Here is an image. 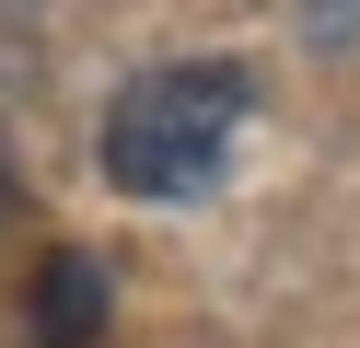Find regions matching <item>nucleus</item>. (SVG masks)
<instances>
[{
  "mask_svg": "<svg viewBox=\"0 0 360 348\" xmlns=\"http://www.w3.org/2000/svg\"><path fill=\"white\" fill-rule=\"evenodd\" d=\"M244 105H256V82H244V58H151L140 82L105 105V186L117 198H198V186H221V162H233L244 139Z\"/></svg>",
  "mask_w": 360,
  "mask_h": 348,
  "instance_id": "obj_1",
  "label": "nucleus"
},
{
  "mask_svg": "<svg viewBox=\"0 0 360 348\" xmlns=\"http://www.w3.org/2000/svg\"><path fill=\"white\" fill-rule=\"evenodd\" d=\"M0 209H12V162H0Z\"/></svg>",
  "mask_w": 360,
  "mask_h": 348,
  "instance_id": "obj_3",
  "label": "nucleus"
},
{
  "mask_svg": "<svg viewBox=\"0 0 360 348\" xmlns=\"http://www.w3.org/2000/svg\"><path fill=\"white\" fill-rule=\"evenodd\" d=\"M94 337H105V267L58 255L47 267V348H94Z\"/></svg>",
  "mask_w": 360,
  "mask_h": 348,
  "instance_id": "obj_2",
  "label": "nucleus"
}]
</instances>
